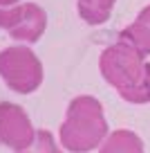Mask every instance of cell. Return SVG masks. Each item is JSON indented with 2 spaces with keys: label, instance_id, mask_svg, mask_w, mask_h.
Returning <instances> with one entry per match:
<instances>
[{
  "label": "cell",
  "instance_id": "52a82bcc",
  "mask_svg": "<svg viewBox=\"0 0 150 153\" xmlns=\"http://www.w3.org/2000/svg\"><path fill=\"white\" fill-rule=\"evenodd\" d=\"M117 41L135 48L137 52L143 54V56H150V27L143 25V23H139V20H135V23H130L128 27H123L121 32H119Z\"/></svg>",
  "mask_w": 150,
  "mask_h": 153
},
{
  "label": "cell",
  "instance_id": "7a4b0ae2",
  "mask_svg": "<svg viewBox=\"0 0 150 153\" xmlns=\"http://www.w3.org/2000/svg\"><path fill=\"white\" fill-rule=\"evenodd\" d=\"M146 56L135 48L117 41L114 45L105 48L99 56V70L105 83L121 95V99L130 104H148L150 88L146 76Z\"/></svg>",
  "mask_w": 150,
  "mask_h": 153
},
{
  "label": "cell",
  "instance_id": "5b68a950",
  "mask_svg": "<svg viewBox=\"0 0 150 153\" xmlns=\"http://www.w3.org/2000/svg\"><path fill=\"white\" fill-rule=\"evenodd\" d=\"M99 153H146V149L135 131L117 128L103 140V144L99 146Z\"/></svg>",
  "mask_w": 150,
  "mask_h": 153
},
{
  "label": "cell",
  "instance_id": "30bf717a",
  "mask_svg": "<svg viewBox=\"0 0 150 153\" xmlns=\"http://www.w3.org/2000/svg\"><path fill=\"white\" fill-rule=\"evenodd\" d=\"M146 76H148V88H150V61L146 63Z\"/></svg>",
  "mask_w": 150,
  "mask_h": 153
},
{
  "label": "cell",
  "instance_id": "9c48e42d",
  "mask_svg": "<svg viewBox=\"0 0 150 153\" xmlns=\"http://www.w3.org/2000/svg\"><path fill=\"white\" fill-rule=\"evenodd\" d=\"M23 0H0V7H14V5H20Z\"/></svg>",
  "mask_w": 150,
  "mask_h": 153
},
{
  "label": "cell",
  "instance_id": "6da1fadb",
  "mask_svg": "<svg viewBox=\"0 0 150 153\" xmlns=\"http://www.w3.org/2000/svg\"><path fill=\"white\" fill-rule=\"evenodd\" d=\"M110 135L103 106L92 95H79L67 104L65 120L58 126V142L70 153H90Z\"/></svg>",
  "mask_w": 150,
  "mask_h": 153
},
{
  "label": "cell",
  "instance_id": "ba28073f",
  "mask_svg": "<svg viewBox=\"0 0 150 153\" xmlns=\"http://www.w3.org/2000/svg\"><path fill=\"white\" fill-rule=\"evenodd\" d=\"M18 153H65V149L61 146V142H56L52 131L47 128H36V135H34L32 144L27 149Z\"/></svg>",
  "mask_w": 150,
  "mask_h": 153
},
{
  "label": "cell",
  "instance_id": "3957f363",
  "mask_svg": "<svg viewBox=\"0 0 150 153\" xmlns=\"http://www.w3.org/2000/svg\"><path fill=\"white\" fill-rule=\"evenodd\" d=\"M0 79L18 95H32L43 86V61L32 48L18 43L0 50Z\"/></svg>",
  "mask_w": 150,
  "mask_h": 153
},
{
  "label": "cell",
  "instance_id": "277c9868",
  "mask_svg": "<svg viewBox=\"0 0 150 153\" xmlns=\"http://www.w3.org/2000/svg\"><path fill=\"white\" fill-rule=\"evenodd\" d=\"M34 135L36 128L27 110L14 101H0V146L18 153L32 144Z\"/></svg>",
  "mask_w": 150,
  "mask_h": 153
},
{
  "label": "cell",
  "instance_id": "8992f818",
  "mask_svg": "<svg viewBox=\"0 0 150 153\" xmlns=\"http://www.w3.org/2000/svg\"><path fill=\"white\" fill-rule=\"evenodd\" d=\"M117 0H76V11L88 25H103L112 16Z\"/></svg>",
  "mask_w": 150,
  "mask_h": 153
}]
</instances>
